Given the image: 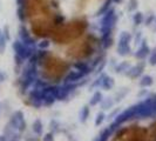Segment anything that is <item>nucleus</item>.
<instances>
[{
    "label": "nucleus",
    "mask_w": 156,
    "mask_h": 141,
    "mask_svg": "<svg viewBox=\"0 0 156 141\" xmlns=\"http://www.w3.org/2000/svg\"><path fill=\"white\" fill-rule=\"evenodd\" d=\"M101 44V41L98 39L95 35L89 34L87 35V39L76 42L68 49V55L73 56L75 59H82V58H88L89 55H92L95 51V47L98 44Z\"/></svg>",
    "instance_id": "f257e3e1"
},
{
    "label": "nucleus",
    "mask_w": 156,
    "mask_h": 141,
    "mask_svg": "<svg viewBox=\"0 0 156 141\" xmlns=\"http://www.w3.org/2000/svg\"><path fill=\"white\" fill-rule=\"evenodd\" d=\"M13 48H14L16 54L19 55L20 58H23V60H25V59H30L32 55L35 53L34 47L27 46V45H25L23 42H21L20 40L14 41V44H13Z\"/></svg>",
    "instance_id": "f03ea898"
},
{
    "label": "nucleus",
    "mask_w": 156,
    "mask_h": 141,
    "mask_svg": "<svg viewBox=\"0 0 156 141\" xmlns=\"http://www.w3.org/2000/svg\"><path fill=\"white\" fill-rule=\"evenodd\" d=\"M144 65L146 63H140L137 66H134V67H132V68H129V70H127V75H129L132 79H135L137 78V77H140L141 74H142V72H143V70H144Z\"/></svg>",
    "instance_id": "7ed1b4c3"
},
{
    "label": "nucleus",
    "mask_w": 156,
    "mask_h": 141,
    "mask_svg": "<svg viewBox=\"0 0 156 141\" xmlns=\"http://www.w3.org/2000/svg\"><path fill=\"white\" fill-rule=\"evenodd\" d=\"M23 121V112H20V110H18L16 112L12 118H11V121H9V126L12 127V128H14V129H18L19 128V126L20 124Z\"/></svg>",
    "instance_id": "20e7f679"
},
{
    "label": "nucleus",
    "mask_w": 156,
    "mask_h": 141,
    "mask_svg": "<svg viewBox=\"0 0 156 141\" xmlns=\"http://www.w3.org/2000/svg\"><path fill=\"white\" fill-rule=\"evenodd\" d=\"M150 54V48H149V46L146 44V41L143 40L142 41V45H141V47L139 48V51L135 53V56L137 58V59H140V60H144L146 58H147V55Z\"/></svg>",
    "instance_id": "39448f33"
},
{
    "label": "nucleus",
    "mask_w": 156,
    "mask_h": 141,
    "mask_svg": "<svg viewBox=\"0 0 156 141\" xmlns=\"http://www.w3.org/2000/svg\"><path fill=\"white\" fill-rule=\"evenodd\" d=\"M85 77V74H82L81 72H74V70H72L69 72L68 74H67V77L65 78V84H73V82H76L79 80H81V79Z\"/></svg>",
    "instance_id": "423d86ee"
},
{
    "label": "nucleus",
    "mask_w": 156,
    "mask_h": 141,
    "mask_svg": "<svg viewBox=\"0 0 156 141\" xmlns=\"http://www.w3.org/2000/svg\"><path fill=\"white\" fill-rule=\"evenodd\" d=\"M74 67L76 68V70L79 72H81L82 74H89L90 73V70H92V67H90V65L89 63H85V61H78V63H74Z\"/></svg>",
    "instance_id": "0eeeda50"
},
{
    "label": "nucleus",
    "mask_w": 156,
    "mask_h": 141,
    "mask_svg": "<svg viewBox=\"0 0 156 141\" xmlns=\"http://www.w3.org/2000/svg\"><path fill=\"white\" fill-rule=\"evenodd\" d=\"M114 79L110 78V77H106V75H103L101 79V86L102 88H105L106 91H108L110 88H113L114 87Z\"/></svg>",
    "instance_id": "6e6552de"
},
{
    "label": "nucleus",
    "mask_w": 156,
    "mask_h": 141,
    "mask_svg": "<svg viewBox=\"0 0 156 141\" xmlns=\"http://www.w3.org/2000/svg\"><path fill=\"white\" fill-rule=\"evenodd\" d=\"M42 131H44V126H42V122L40 121L39 119H37L34 122H33V132L38 135H41L42 134Z\"/></svg>",
    "instance_id": "1a4fd4ad"
},
{
    "label": "nucleus",
    "mask_w": 156,
    "mask_h": 141,
    "mask_svg": "<svg viewBox=\"0 0 156 141\" xmlns=\"http://www.w3.org/2000/svg\"><path fill=\"white\" fill-rule=\"evenodd\" d=\"M132 39L130 34L127 33V32H123L121 35H120V40H119V45H129V41Z\"/></svg>",
    "instance_id": "9d476101"
},
{
    "label": "nucleus",
    "mask_w": 156,
    "mask_h": 141,
    "mask_svg": "<svg viewBox=\"0 0 156 141\" xmlns=\"http://www.w3.org/2000/svg\"><path fill=\"white\" fill-rule=\"evenodd\" d=\"M102 101V94L100 92H95L94 95L92 96L90 101H89V105L90 106H96L98 103H100Z\"/></svg>",
    "instance_id": "9b49d317"
},
{
    "label": "nucleus",
    "mask_w": 156,
    "mask_h": 141,
    "mask_svg": "<svg viewBox=\"0 0 156 141\" xmlns=\"http://www.w3.org/2000/svg\"><path fill=\"white\" fill-rule=\"evenodd\" d=\"M154 84V80L151 77H149V75H144V77H142V79L140 80V85L142 87H149L151 86Z\"/></svg>",
    "instance_id": "f8f14e48"
},
{
    "label": "nucleus",
    "mask_w": 156,
    "mask_h": 141,
    "mask_svg": "<svg viewBox=\"0 0 156 141\" xmlns=\"http://www.w3.org/2000/svg\"><path fill=\"white\" fill-rule=\"evenodd\" d=\"M88 117H89V108H88V106H85L80 110V121L85 122V121H87Z\"/></svg>",
    "instance_id": "ddd939ff"
},
{
    "label": "nucleus",
    "mask_w": 156,
    "mask_h": 141,
    "mask_svg": "<svg viewBox=\"0 0 156 141\" xmlns=\"http://www.w3.org/2000/svg\"><path fill=\"white\" fill-rule=\"evenodd\" d=\"M130 52V47L129 45H119L117 46V53L120 55H127Z\"/></svg>",
    "instance_id": "4468645a"
},
{
    "label": "nucleus",
    "mask_w": 156,
    "mask_h": 141,
    "mask_svg": "<svg viewBox=\"0 0 156 141\" xmlns=\"http://www.w3.org/2000/svg\"><path fill=\"white\" fill-rule=\"evenodd\" d=\"M133 21L134 24L136 25V26H139L141 24L143 23V14L141 13V12H137V13H135L133 16Z\"/></svg>",
    "instance_id": "2eb2a0df"
},
{
    "label": "nucleus",
    "mask_w": 156,
    "mask_h": 141,
    "mask_svg": "<svg viewBox=\"0 0 156 141\" xmlns=\"http://www.w3.org/2000/svg\"><path fill=\"white\" fill-rule=\"evenodd\" d=\"M128 68H129L128 63H120V65L116 67V72L122 73V72H125V70H128Z\"/></svg>",
    "instance_id": "dca6fc26"
},
{
    "label": "nucleus",
    "mask_w": 156,
    "mask_h": 141,
    "mask_svg": "<svg viewBox=\"0 0 156 141\" xmlns=\"http://www.w3.org/2000/svg\"><path fill=\"white\" fill-rule=\"evenodd\" d=\"M6 41H7V39L1 34V37H0V53H2L5 51V48H6Z\"/></svg>",
    "instance_id": "f3484780"
},
{
    "label": "nucleus",
    "mask_w": 156,
    "mask_h": 141,
    "mask_svg": "<svg viewBox=\"0 0 156 141\" xmlns=\"http://www.w3.org/2000/svg\"><path fill=\"white\" fill-rule=\"evenodd\" d=\"M103 119H105V114H103V113H99V114L96 115V120H95V126L101 125L102 122H103Z\"/></svg>",
    "instance_id": "a211bd4d"
},
{
    "label": "nucleus",
    "mask_w": 156,
    "mask_h": 141,
    "mask_svg": "<svg viewBox=\"0 0 156 141\" xmlns=\"http://www.w3.org/2000/svg\"><path fill=\"white\" fill-rule=\"evenodd\" d=\"M149 63L153 65V66H155L156 65V51L155 52H153V53H150V56H149Z\"/></svg>",
    "instance_id": "6ab92c4d"
},
{
    "label": "nucleus",
    "mask_w": 156,
    "mask_h": 141,
    "mask_svg": "<svg viewBox=\"0 0 156 141\" xmlns=\"http://www.w3.org/2000/svg\"><path fill=\"white\" fill-rule=\"evenodd\" d=\"M42 141H54V134H53V133H47L46 135L44 136Z\"/></svg>",
    "instance_id": "aec40b11"
},
{
    "label": "nucleus",
    "mask_w": 156,
    "mask_h": 141,
    "mask_svg": "<svg viewBox=\"0 0 156 141\" xmlns=\"http://www.w3.org/2000/svg\"><path fill=\"white\" fill-rule=\"evenodd\" d=\"M154 20H155V16H153V14H151V16H149L148 18L146 19V25H147V26H150V25L153 24V21H154Z\"/></svg>",
    "instance_id": "412c9836"
},
{
    "label": "nucleus",
    "mask_w": 156,
    "mask_h": 141,
    "mask_svg": "<svg viewBox=\"0 0 156 141\" xmlns=\"http://www.w3.org/2000/svg\"><path fill=\"white\" fill-rule=\"evenodd\" d=\"M49 46V42L48 41H42L41 44H40V48H46V47Z\"/></svg>",
    "instance_id": "4be33fe9"
},
{
    "label": "nucleus",
    "mask_w": 156,
    "mask_h": 141,
    "mask_svg": "<svg viewBox=\"0 0 156 141\" xmlns=\"http://www.w3.org/2000/svg\"><path fill=\"white\" fill-rule=\"evenodd\" d=\"M5 80V74H2V73H0V82H2Z\"/></svg>",
    "instance_id": "5701e85b"
},
{
    "label": "nucleus",
    "mask_w": 156,
    "mask_h": 141,
    "mask_svg": "<svg viewBox=\"0 0 156 141\" xmlns=\"http://www.w3.org/2000/svg\"><path fill=\"white\" fill-rule=\"evenodd\" d=\"M0 141H6V136L5 135H0Z\"/></svg>",
    "instance_id": "b1692460"
},
{
    "label": "nucleus",
    "mask_w": 156,
    "mask_h": 141,
    "mask_svg": "<svg viewBox=\"0 0 156 141\" xmlns=\"http://www.w3.org/2000/svg\"><path fill=\"white\" fill-rule=\"evenodd\" d=\"M11 141H18V140H16V139H12Z\"/></svg>",
    "instance_id": "393cba45"
},
{
    "label": "nucleus",
    "mask_w": 156,
    "mask_h": 141,
    "mask_svg": "<svg viewBox=\"0 0 156 141\" xmlns=\"http://www.w3.org/2000/svg\"><path fill=\"white\" fill-rule=\"evenodd\" d=\"M0 37H1V31H0Z\"/></svg>",
    "instance_id": "a878e982"
},
{
    "label": "nucleus",
    "mask_w": 156,
    "mask_h": 141,
    "mask_svg": "<svg viewBox=\"0 0 156 141\" xmlns=\"http://www.w3.org/2000/svg\"><path fill=\"white\" fill-rule=\"evenodd\" d=\"M155 25H156V18H155Z\"/></svg>",
    "instance_id": "bb28decb"
}]
</instances>
